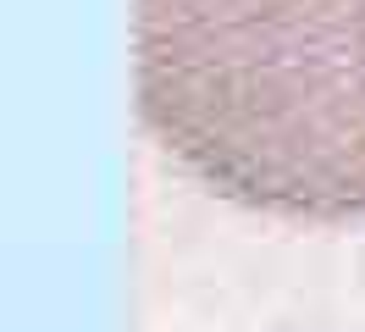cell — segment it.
Segmentation results:
<instances>
[{
	"label": "cell",
	"mask_w": 365,
	"mask_h": 332,
	"mask_svg": "<svg viewBox=\"0 0 365 332\" xmlns=\"http://www.w3.org/2000/svg\"><path fill=\"white\" fill-rule=\"evenodd\" d=\"M138 116L232 205L365 216V0H133Z\"/></svg>",
	"instance_id": "cell-1"
}]
</instances>
